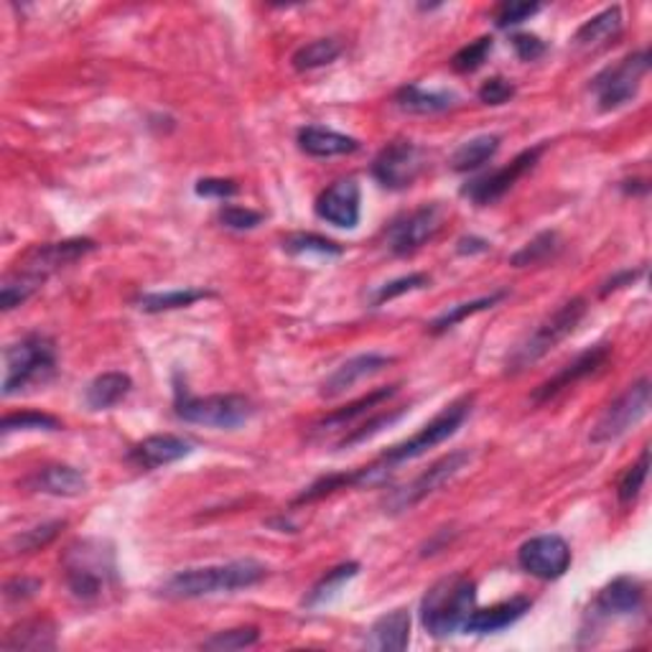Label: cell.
Masks as SVG:
<instances>
[{"instance_id":"44","label":"cell","mask_w":652,"mask_h":652,"mask_svg":"<svg viewBox=\"0 0 652 652\" xmlns=\"http://www.w3.org/2000/svg\"><path fill=\"white\" fill-rule=\"evenodd\" d=\"M429 275L426 273H410V275H403V279H395L390 283H382V286L374 291L372 294V306H382L387 302H393V298H398L403 294H410V291H418V288H426L429 286Z\"/></svg>"},{"instance_id":"22","label":"cell","mask_w":652,"mask_h":652,"mask_svg":"<svg viewBox=\"0 0 652 652\" xmlns=\"http://www.w3.org/2000/svg\"><path fill=\"white\" fill-rule=\"evenodd\" d=\"M410 640V612L393 610L374 622L367 632L365 648L378 652H403Z\"/></svg>"},{"instance_id":"1","label":"cell","mask_w":652,"mask_h":652,"mask_svg":"<svg viewBox=\"0 0 652 652\" xmlns=\"http://www.w3.org/2000/svg\"><path fill=\"white\" fill-rule=\"evenodd\" d=\"M266 576L268 568L253 558L230 561V564L220 566L184 568V571H176L163 581L159 594L167 599H199L209 594H222V591L258 587Z\"/></svg>"},{"instance_id":"38","label":"cell","mask_w":652,"mask_h":652,"mask_svg":"<svg viewBox=\"0 0 652 652\" xmlns=\"http://www.w3.org/2000/svg\"><path fill=\"white\" fill-rule=\"evenodd\" d=\"M66 522L64 520H51V522H44V526H36L32 530H26V533L16 536L11 541L9 549L13 553H36L41 549H47V545L54 541V538L62 533Z\"/></svg>"},{"instance_id":"25","label":"cell","mask_w":652,"mask_h":652,"mask_svg":"<svg viewBox=\"0 0 652 652\" xmlns=\"http://www.w3.org/2000/svg\"><path fill=\"white\" fill-rule=\"evenodd\" d=\"M298 148L304 153L313 156V159H334V156L355 153L359 148V140L344 136V133H336L332 127L306 125L298 131Z\"/></svg>"},{"instance_id":"17","label":"cell","mask_w":652,"mask_h":652,"mask_svg":"<svg viewBox=\"0 0 652 652\" xmlns=\"http://www.w3.org/2000/svg\"><path fill=\"white\" fill-rule=\"evenodd\" d=\"M317 214L334 227L355 230L359 224V184L355 179H342L319 194Z\"/></svg>"},{"instance_id":"50","label":"cell","mask_w":652,"mask_h":652,"mask_svg":"<svg viewBox=\"0 0 652 652\" xmlns=\"http://www.w3.org/2000/svg\"><path fill=\"white\" fill-rule=\"evenodd\" d=\"M239 189L232 179H199L197 182V194L199 197H217V199H230L235 197Z\"/></svg>"},{"instance_id":"37","label":"cell","mask_w":652,"mask_h":652,"mask_svg":"<svg viewBox=\"0 0 652 652\" xmlns=\"http://www.w3.org/2000/svg\"><path fill=\"white\" fill-rule=\"evenodd\" d=\"M648 471H650V448L644 446L640 459L632 464L625 475H622L619 484H617V497L622 505H632V502L640 497L644 482H648Z\"/></svg>"},{"instance_id":"45","label":"cell","mask_w":652,"mask_h":652,"mask_svg":"<svg viewBox=\"0 0 652 652\" xmlns=\"http://www.w3.org/2000/svg\"><path fill=\"white\" fill-rule=\"evenodd\" d=\"M536 13H541V3H502L494 13V24L500 28L520 26L528 19H533Z\"/></svg>"},{"instance_id":"13","label":"cell","mask_w":652,"mask_h":652,"mask_svg":"<svg viewBox=\"0 0 652 652\" xmlns=\"http://www.w3.org/2000/svg\"><path fill=\"white\" fill-rule=\"evenodd\" d=\"M517 564L536 579L556 581L571 566V549L561 536H536L520 545Z\"/></svg>"},{"instance_id":"40","label":"cell","mask_w":652,"mask_h":652,"mask_svg":"<svg viewBox=\"0 0 652 652\" xmlns=\"http://www.w3.org/2000/svg\"><path fill=\"white\" fill-rule=\"evenodd\" d=\"M406 414V408H398V410H382V414H374L372 418H367L365 423H359L357 429H349V433L344 439H340V448L344 446H357V444H365V441H370L372 436H378V433L382 429H387V426H393L398 418Z\"/></svg>"},{"instance_id":"23","label":"cell","mask_w":652,"mask_h":652,"mask_svg":"<svg viewBox=\"0 0 652 652\" xmlns=\"http://www.w3.org/2000/svg\"><path fill=\"white\" fill-rule=\"evenodd\" d=\"M622 26H625V19H622L619 5L596 13L594 19H589L587 24L576 32L574 49L581 51V54H591V51L606 49L622 34Z\"/></svg>"},{"instance_id":"10","label":"cell","mask_w":652,"mask_h":652,"mask_svg":"<svg viewBox=\"0 0 652 652\" xmlns=\"http://www.w3.org/2000/svg\"><path fill=\"white\" fill-rule=\"evenodd\" d=\"M469 462H471L469 452L446 454L444 459L431 464V467L426 469L421 477H416L414 482L403 487V490H395L393 494H390V497L385 500V509H387V513H406V509L416 507L418 502L431 497L433 492H439L441 487L452 482V479L459 475V471L467 467Z\"/></svg>"},{"instance_id":"9","label":"cell","mask_w":652,"mask_h":652,"mask_svg":"<svg viewBox=\"0 0 652 652\" xmlns=\"http://www.w3.org/2000/svg\"><path fill=\"white\" fill-rule=\"evenodd\" d=\"M650 410V380L642 378L635 385H629L610 408L604 410L594 429H591V441L594 444H610L625 436L629 429L648 416Z\"/></svg>"},{"instance_id":"52","label":"cell","mask_w":652,"mask_h":652,"mask_svg":"<svg viewBox=\"0 0 652 652\" xmlns=\"http://www.w3.org/2000/svg\"><path fill=\"white\" fill-rule=\"evenodd\" d=\"M462 255H471V253H487L490 250V243H484V239L477 237H464L459 239V247H456Z\"/></svg>"},{"instance_id":"26","label":"cell","mask_w":652,"mask_h":652,"mask_svg":"<svg viewBox=\"0 0 652 652\" xmlns=\"http://www.w3.org/2000/svg\"><path fill=\"white\" fill-rule=\"evenodd\" d=\"M398 393V385H390V387H380L372 390V393H367L365 398H359L355 403H349V406H344L340 410H334V414H329L327 418H321V421L313 426L317 433H334V431H347L355 426L359 418H365L367 414H372L374 408H380L382 403H387L393 395Z\"/></svg>"},{"instance_id":"27","label":"cell","mask_w":652,"mask_h":652,"mask_svg":"<svg viewBox=\"0 0 652 652\" xmlns=\"http://www.w3.org/2000/svg\"><path fill=\"white\" fill-rule=\"evenodd\" d=\"M395 104L403 112L410 115H436V112H446L459 104V95L452 89H423L418 85H408L398 89L395 95Z\"/></svg>"},{"instance_id":"21","label":"cell","mask_w":652,"mask_h":652,"mask_svg":"<svg viewBox=\"0 0 652 652\" xmlns=\"http://www.w3.org/2000/svg\"><path fill=\"white\" fill-rule=\"evenodd\" d=\"M530 602L528 596H515L509 602L494 604L490 610H475L469 614L467 625H464V632H475V635H492V632H502V629L513 627L517 619H522L530 612Z\"/></svg>"},{"instance_id":"29","label":"cell","mask_w":652,"mask_h":652,"mask_svg":"<svg viewBox=\"0 0 652 652\" xmlns=\"http://www.w3.org/2000/svg\"><path fill=\"white\" fill-rule=\"evenodd\" d=\"M131 390L133 380L125 372H102L87 385L85 401L93 410H108L123 403Z\"/></svg>"},{"instance_id":"11","label":"cell","mask_w":652,"mask_h":652,"mask_svg":"<svg viewBox=\"0 0 652 652\" xmlns=\"http://www.w3.org/2000/svg\"><path fill=\"white\" fill-rule=\"evenodd\" d=\"M444 220L446 209L444 205H439V201L414 209L410 214L390 224L387 250L393 255H401V258L403 255L421 250L426 243H431V239L439 235L441 227H444Z\"/></svg>"},{"instance_id":"28","label":"cell","mask_w":652,"mask_h":652,"mask_svg":"<svg viewBox=\"0 0 652 652\" xmlns=\"http://www.w3.org/2000/svg\"><path fill=\"white\" fill-rule=\"evenodd\" d=\"M57 625L49 617L24 619L3 637V650H54Z\"/></svg>"},{"instance_id":"51","label":"cell","mask_w":652,"mask_h":652,"mask_svg":"<svg viewBox=\"0 0 652 652\" xmlns=\"http://www.w3.org/2000/svg\"><path fill=\"white\" fill-rule=\"evenodd\" d=\"M642 275H644V268H640V271H625V273H617V275H612V279L604 283V288H602V296H606V294H612V291H619V288H625V286H632V283H635L637 279H642Z\"/></svg>"},{"instance_id":"3","label":"cell","mask_w":652,"mask_h":652,"mask_svg":"<svg viewBox=\"0 0 652 652\" xmlns=\"http://www.w3.org/2000/svg\"><path fill=\"white\" fill-rule=\"evenodd\" d=\"M66 589L77 602L93 604L115 583V556L102 541H77L62 558Z\"/></svg>"},{"instance_id":"34","label":"cell","mask_w":652,"mask_h":652,"mask_svg":"<svg viewBox=\"0 0 652 652\" xmlns=\"http://www.w3.org/2000/svg\"><path fill=\"white\" fill-rule=\"evenodd\" d=\"M502 298H505V291H497V294H490V296H482V298H475V302H467V304H456L452 306V309L441 313V317H436L429 324V332L431 334H441L446 332V329H452L459 324V321H464L467 317H475V313L484 311V309H492L494 304H500Z\"/></svg>"},{"instance_id":"48","label":"cell","mask_w":652,"mask_h":652,"mask_svg":"<svg viewBox=\"0 0 652 652\" xmlns=\"http://www.w3.org/2000/svg\"><path fill=\"white\" fill-rule=\"evenodd\" d=\"M41 591V581L39 579H28V576H21V579H11L5 581L3 587V596L9 604L16 602H28Z\"/></svg>"},{"instance_id":"4","label":"cell","mask_w":652,"mask_h":652,"mask_svg":"<svg viewBox=\"0 0 652 652\" xmlns=\"http://www.w3.org/2000/svg\"><path fill=\"white\" fill-rule=\"evenodd\" d=\"M3 359V398H11L21 390L47 382L57 370L54 342L44 334H28L19 344H11Z\"/></svg>"},{"instance_id":"46","label":"cell","mask_w":652,"mask_h":652,"mask_svg":"<svg viewBox=\"0 0 652 652\" xmlns=\"http://www.w3.org/2000/svg\"><path fill=\"white\" fill-rule=\"evenodd\" d=\"M220 222L224 224V227L243 232V230H255V227H258V224L263 222V214L253 212V209H245V207L227 205V207L220 209Z\"/></svg>"},{"instance_id":"12","label":"cell","mask_w":652,"mask_h":652,"mask_svg":"<svg viewBox=\"0 0 652 652\" xmlns=\"http://www.w3.org/2000/svg\"><path fill=\"white\" fill-rule=\"evenodd\" d=\"M423 171V151L410 140H393L372 161V176L390 192H403L414 186Z\"/></svg>"},{"instance_id":"18","label":"cell","mask_w":652,"mask_h":652,"mask_svg":"<svg viewBox=\"0 0 652 652\" xmlns=\"http://www.w3.org/2000/svg\"><path fill=\"white\" fill-rule=\"evenodd\" d=\"M387 365H393V357L387 355H378V352H367V355H357L347 359V362L336 367V370L329 374L321 385V398H336V395L347 393L367 378H374V374L385 370Z\"/></svg>"},{"instance_id":"36","label":"cell","mask_w":652,"mask_h":652,"mask_svg":"<svg viewBox=\"0 0 652 652\" xmlns=\"http://www.w3.org/2000/svg\"><path fill=\"white\" fill-rule=\"evenodd\" d=\"M561 250V237L558 232H541V235L530 239V243L522 247L520 253L513 255V263L515 268H526V266H538L545 263V260L553 258Z\"/></svg>"},{"instance_id":"33","label":"cell","mask_w":652,"mask_h":652,"mask_svg":"<svg viewBox=\"0 0 652 652\" xmlns=\"http://www.w3.org/2000/svg\"><path fill=\"white\" fill-rule=\"evenodd\" d=\"M44 283L39 275H32L26 271H13L5 275L3 286H0V309L3 311H13L16 306L26 304L28 298H32L36 291H39Z\"/></svg>"},{"instance_id":"41","label":"cell","mask_w":652,"mask_h":652,"mask_svg":"<svg viewBox=\"0 0 652 652\" xmlns=\"http://www.w3.org/2000/svg\"><path fill=\"white\" fill-rule=\"evenodd\" d=\"M283 250L291 255H342L344 250L334 239H327L321 235H313V232H296V235H288L283 239Z\"/></svg>"},{"instance_id":"16","label":"cell","mask_w":652,"mask_h":652,"mask_svg":"<svg viewBox=\"0 0 652 652\" xmlns=\"http://www.w3.org/2000/svg\"><path fill=\"white\" fill-rule=\"evenodd\" d=\"M610 355H612V347L610 344H599V347H591L587 352H581L579 357L571 359L566 367H561V370L553 374L551 380H545L543 385L536 387L533 393V401L536 406H543V403H551L556 395L564 393V390L574 387L576 382L587 380L589 374H594L602 370V367L610 362Z\"/></svg>"},{"instance_id":"8","label":"cell","mask_w":652,"mask_h":652,"mask_svg":"<svg viewBox=\"0 0 652 652\" xmlns=\"http://www.w3.org/2000/svg\"><path fill=\"white\" fill-rule=\"evenodd\" d=\"M648 72H650L648 51H637V54H629L622 59L617 66L604 70L594 82H591L599 110L610 112V110L625 108L627 102H632L637 93H640V85Z\"/></svg>"},{"instance_id":"49","label":"cell","mask_w":652,"mask_h":652,"mask_svg":"<svg viewBox=\"0 0 652 652\" xmlns=\"http://www.w3.org/2000/svg\"><path fill=\"white\" fill-rule=\"evenodd\" d=\"M509 41H513L515 54L520 57L522 62H536V59L545 54V44L533 34H515Z\"/></svg>"},{"instance_id":"42","label":"cell","mask_w":652,"mask_h":652,"mask_svg":"<svg viewBox=\"0 0 652 652\" xmlns=\"http://www.w3.org/2000/svg\"><path fill=\"white\" fill-rule=\"evenodd\" d=\"M260 640V629L258 627H237V629H224V632H217L209 637V640L201 642L205 650H217V652H230V650H243L250 648Z\"/></svg>"},{"instance_id":"35","label":"cell","mask_w":652,"mask_h":652,"mask_svg":"<svg viewBox=\"0 0 652 652\" xmlns=\"http://www.w3.org/2000/svg\"><path fill=\"white\" fill-rule=\"evenodd\" d=\"M340 54H342L340 41L317 39V41L306 44V47L298 49L291 62H294V70H298V72H311V70H319V66L332 64Z\"/></svg>"},{"instance_id":"43","label":"cell","mask_w":652,"mask_h":652,"mask_svg":"<svg viewBox=\"0 0 652 652\" xmlns=\"http://www.w3.org/2000/svg\"><path fill=\"white\" fill-rule=\"evenodd\" d=\"M492 36H482V39L471 41L469 47L459 49L452 59V70L459 72V74H469V72H477L479 66H482L487 62V57L492 54Z\"/></svg>"},{"instance_id":"6","label":"cell","mask_w":652,"mask_h":652,"mask_svg":"<svg viewBox=\"0 0 652 652\" xmlns=\"http://www.w3.org/2000/svg\"><path fill=\"white\" fill-rule=\"evenodd\" d=\"M471 395L469 398H459L456 403H452V406L441 410V414L433 418V421H429L423 426L421 431L414 433L408 441H403V444L393 446L390 452H385L380 456L378 467L385 469L387 475H393L395 469L401 467V464H406L410 459H418V456H423L429 448L444 444L446 439H452L456 431L462 429V423L467 421L469 410H471Z\"/></svg>"},{"instance_id":"5","label":"cell","mask_w":652,"mask_h":652,"mask_svg":"<svg viewBox=\"0 0 652 652\" xmlns=\"http://www.w3.org/2000/svg\"><path fill=\"white\" fill-rule=\"evenodd\" d=\"M583 313H587V302H583V298H571V302H566L561 309L553 311L549 319L536 327V332H530L526 340L513 349V355L507 359V372L517 374L528 370L538 359L549 355L551 349H556L558 344L579 327Z\"/></svg>"},{"instance_id":"14","label":"cell","mask_w":652,"mask_h":652,"mask_svg":"<svg viewBox=\"0 0 652 652\" xmlns=\"http://www.w3.org/2000/svg\"><path fill=\"white\" fill-rule=\"evenodd\" d=\"M543 148L545 146L528 148V151H522L520 156H515V159L509 161L507 167H502L497 171H492V174L479 176V179H475V182H469L462 189V194L467 199L475 201V205H479V207L494 205V201L502 199L509 189H513V186L517 184V179L526 176L528 171L536 167L538 159H541Z\"/></svg>"},{"instance_id":"32","label":"cell","mask_w":652,"mask_h":652,"mask_svg":"<svg viewBox=\"0 0 652 652\" xmlns=\"http://www.w3.org/2000/svg\"><path fill=\"white\" fill-rule=\"evenodd\" d=\"M357 574H359L357 561H349V564H342V566L332 568V571H327L324 579H321L319 583H313V589L309 591V594H306L304 606H309V610H317V606L329 604L336 594H340V589L344 587V583L355 579Z\"/></svg>"},{"instance_id":"47","label":"cell","mask_w":652,"mask_h":652,"mask_svg":"<svg viewBox=\"0 0 652 652\" xmlns=\"http://www.w3.org/2000/svg\"><path fill=\"white\" fill-rule=\"evenodd\" d=\"M515 97V85L509 79H502V77H492L487 79L482 87H479V100H482L484 104H505Z\"/></svg>"},{"instance_id":"15","label":"cell","mask_w":652,"mask_h":652,"mask_svg":"<svg viewBox=\"0 0 652 652\" xmlns=\"http://www.w3.org/2000/svg\"><path fill=\"white\" fill-rule=\"evenodd\" d=\"M95 239L77 237V239H64V243H49L39 245L34 250L24 255V260H19L16 271H26L32 275H39L41 281H47L51 273L62 271V268L77 263L79 258H85L95 250Z\"/></svg>"},{"instance_id":"30","label":"cell","mask_w":652,"mask_h":652,"mask_svg":"<svg viewBox=\"0 0 652 652\" xmlns=\"http://www.w3.org/2000/svg\"><path fill=\"white\" fill-rule=\"evenodd\" d=\"M497 151H500V136H494V133L477 136L456 148L452 156V169L462 171V174L464 171H477L482 169Z\"/></svg>"},{"instance_id":"39","label":"cell","mask_w":652,"mask_h":652,"mask_svg":"<svg viewBox=\"0 0 652 652\" xmlns=\"http://www.w3.org/2000/svg\"><path fill=\"white\" fill-rule=\"evenodd\" d=\"M62 421L41 410H21V414H9L0 423V431L9 436L13 431H59Z\"/></svg>"},{"instance_id":"19","label":"cell","mask_w":652,"mask_h":652,"mask_svg":"<svg viewBox=\"0 0 652 652\" xmlns=\"http://www.w3.org/2000/svg\"><path fill=\"white\" fill-rule=\"evenodd\" d=\"M192 444L182 436H174V433H156V436H148L131 448L127 459L136 464L138 469L153 471L161 467H169L184 456L192 454Z\"/></svg>"},{"instance_id":"7","label":"cell","mask_w":652,"mask_h":652,"mask_svg":"<svg viewBox=\"0 0 652 652\" xmlns=\"http://www.w3.org/2000/svg\"><path fill=\"white\" fill-rule=\"evenodd\" d=\"M255 408L245 395H179L176 416L186 423L209 426V429H237L253 418Z\"/></svg>"},{"instance_id":"20","label":"cell","mask_w":652,"mask_h":652,"mask_svg":"<svg viewBox=\"0 0 652 652\" xmlns=\"http://www.w3.org/2000/svg\"><path fill=\"white\" fill-rule=\"evenodd\" d=\"M644 604V589L642 583L632 579V576H619L612 583L599 591L594 610L602 617H627V614H637Z\"/></svg>"},{"instance_id":"31","label":"cell","mask_w":652,"mask_h":652,"mask_svg":"<svg viewBox=\"0 0 652 652\" xmlns=\"http://www.w3.org/2000/svg\"><path fill=\"white\" fill-rule=\"evenodd\" d=\"M212 296V291L201 288H179V291H163V294H146L138 298V309L146 313H163V311H176L194 306L197 302Z\"/></svg>"},{"instance_id":"2","label":"cell","mask_w":652,"mask_h":652,"mask_svg":"<svg viewBox=\"0 0 652 652\" xmlns=\"http://www.w3.org/2000/svg\"><path fill=\"white\" fill-rule=\"evenodd\" d=\"M477 583L467 574H452L433 583L421 602V622L433 637H448L464 629L475 612Z\"/></svg>"},{"instance_id":"24","label":"cell","mask_w":652,"mask_h":652,"mask_svg":"<svg viewBox=\"0 0 652 652\" xmlns=\"http://www.w3.org/2000/svg\"><path fill=\"white\" fill-rule=\"evenodd\" d=\"M26 487H32L34 492L54 494V497H79L87 492V477L79 469L64 467V464H54V467H44L34 471L26 479Z\"/></svg>"}]
</instances>
